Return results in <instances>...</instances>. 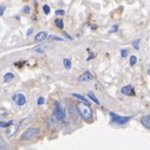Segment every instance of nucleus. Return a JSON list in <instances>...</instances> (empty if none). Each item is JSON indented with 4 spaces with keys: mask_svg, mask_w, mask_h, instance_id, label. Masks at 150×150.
Here are the masks:
<instances>
[{
    "mask_svg": "<svg viewBox=\"0 0 150 150\" xmlns=\"http://www.w3.org/2000/svg\"><path fill=\"white\" fill-rule=\"evenodd\" d=\"M77 109H78V112H79L80 116L83 118V119H91L93 117V111H92L91 106L86 104L84 102H78L77 103Z\"/></svg>",
    "mask_w": 150,
    "mask_h": 150,
    "instance_id": "1",
    "label": "nucleus"
},
{
    "mask_svg": "<svg viewBox=\"0 0 150 150\" xmlns=\"http://www.w3.org/2000/svg\"><path fill=\"white\" fill-rule=\"evenodd\" d=\"M53 116L58 121H63L65 120L66 118V114H65V111L62 109V106L60 104V102L56 101L54 104H53Z\"/></svg>",
    "mask_w": 150,
    "mask_h": 150,
    "instance_id": "2",
    "label": "nucleus"
},
{
    "mask_svg": "<svg viewBox=\"0 0 150 150\" xmlns=\"http://www.w3.org/2000/svg\"><path fill=\"white\" fill-rule=\"evenodd\" d=\"M39 133V129L35 128V127H31V128H28L26 131L23 132V134L20 135V139L21 141H29L32 137L36 136Z\"/></svg>",
    "mask_w": 150,
    "mask_h": 150,
    "instance_id": "3",
    "label": "nucleus"
},
{
    "mask_svg": "<svg viewBox=\"0 0 150 150\" xmlns=\"http://www.w3.org/2000/svg\"><path fill=\"white\" fill-rule=\"evenodd\" d=\"M110 117H111V120L113 123L117 125H126L128 121L130 120V116L129 117H127V116H119V115L115 114L113 112H110Z\"/></svg>",
    "mask_w": 150,
    "mask_h": 150,
    "instance_id": "4",
    "label": "nucleus"
},
{
    "mask_svg": "<svg viewBox=\"0 0 150 150\" xmlns=\"http://www.w3.org/2000/svg\"><path fill=\"white\" fill-rule=\"evenodd\" d=\"M66 109L68 111V115L71 117V119L74 121H77L79 119V112H78V109H77V106H75L74 104L71 102H68L66 103Z\"/></svg>",
    "mask_w": 150,
    "mask_h": 150,
    "instance_id": "5",
    "label": "nucleus"
},
{
    "mask_svg": "<svg viewBox=\"0 0 150 150\" xmlns=\"http://www.w3.org/2000/svg\"><path fill=\"white\" fill-rule=\"evenodd\" d=\"M12 99L14 100V102L19 106H25L27 103V97L23 93H16L12 96Z\"/></svg>",
    "mask_w": 150,
    "mask_h": 150,
    "instance_id": "6",
    "label": "nucleus"
},
{
    "mask_svg": "<svg viewBox=\"0 0 150 150\" xmlns=\"http://www.w3.org/2000/svg\"><path fill=\"white\" fill-rule=\"evenodd\" d=\"M20 125L21 123H18V124H13L11 127H9L8 129H6V135L8 137H12L13 135H15L18 130H19V128H20Z\"/></svg>",
    "mask_w": 150,
    "mask_h": 150,
    "instance_id": "7",
    "label": "nucleus"
},
{
    "mask_svg": "<svg viewBox=\"0 0 150 150\" xmlns=\"http://www.w3.org/2000/svg\"><path fill=\"white\" fill-rule=\"evenodd\" d=\"M121 93L126 96H134L135 95V92H134V88L132 87L131 85H127L124 86L121 88Z\"/></svg>",
    "mask_w": 150,
    "mask_h": 150,
    "instance_id": "8",
    "label": "nucleus"
},
{
    "mask_svg": "<svg viewBox=\"0 0 150 150\" xmlns=\"http://www.w3.org/2000/svg\"><path fill=\"white\" fill-rule=\"evenodd\" d=\"M92 79H93V75L91 74V71L86 70L85 73H83V74L78 78V81L84 82V81H89V80H92Z\"/></svg>",
    "mask_w": 150,
    "mask_h": 150,
    "instance_id": "9",
    "label": "nucleus"
},
{
    "mask_svg": "<svg viewBox=\"0 0 150 150\" xmlns=\"http://www.w3.org/2000/svg\"><path fill=\"white\" fill-rule=\"evenodd\" d=\"M47 37H48L47 32H46V31H42V32H38L37 34H36L35 37H34V41L35 42H43V41H45Z\"/></svg>",
    "mask_w": 150,
    "mask_h": 150,
    "instance_id": "10",
    "label": "nucleus"
},
{
    "mask_svg": "<svg viewBox=\"0 0 150 150\" xmlns=\"http://www.w3.org/2000/svg\"><path fill=\"white\" fill-rule=\"evenodd\" d=\"M141 123L145 128H147V129L150 130V117L149 116H145V117L142 118Z\"/></svg>",
    "mask_w": 150,
    "mask_h": 150,
    "instance_id": "11",
    "label": "nucleus"
},
{
    "mask_svg": "<svg viewBox=\"0 0 150 150\" xmlns=\"http://www.w3.org/2000/svg\"><path fill=\"white\" fill-rule=\"evenodd\" d=\"M56 119H54L53 117H49L47 119V125H48V127H49L50 129L51 128H56Z\"/></svg>",
    "mask_w": 150,
    "mask_h": 150,
    "instance_id": "12",
    "label": "nucleus"
},
{
    "mask_svg": "<svg viewBox=\"0 0 150 150\" xmlns=\"http://www.w3.org/2000/svg\"><path fill=\"white\" fill-rule=\"evenodd\" d=\"M73 96H74V97H76V98H78V99H80V100H82L83 102L89 106V100H88L87 98L85 97V96H83V95H80V94H76V93H75V94H73Z\"/></svg>",
    "mask_w": 150,
    "mask_h": 150,
    "instance_id": "13",
    "label": "nucleus"
},
{
    "mask_svg": "<svg viewBox=\"0 0 150 150\" xmlns=\"http://www.w3.org/2000/svg\"><path fill=\"white\" fill-rule=\"evenodd\" d=\"M14 78H15L14 74H12V73H6V74L4 75V77H3V80H4V82H10V81H12Z\"/></svg>",
    "mask_w": 150,
    "mask_h": 150,
    "instance_id": "14",
    "label": "nucleus"
},
{
    "mask_svg": "<svg viewBox=\"0 0 150 150\" xmlns=\"http://www.w3.org/2000/svg\"><path fill=\"white\" fill-rule=\"evenodd\" d=\"M14 124V121L13 120H10V121H3V120H1L0 121V127L1 128H9V127H11L12 125Z\"/></svg>",
    "mask_w": 150,
    "mask_h": 150,
    "instance_id": "15",
    "label": "nucleus"
},
{
    "mask_svg": "<svg viewBox=\"0 0 150 150\" xmlns=\"http://www.w3.org/2000/svg\"><path fill=\"white\" fill-rule=\"evenodd\" d=\"M54 24H56V26L58 27L59 29H63V28H64V23H63L62 18H56V21H54Z\"/></svg>",
    "mask_w": 150,
    "mask_h": 150,
    "instance_id": "16",
    "label": "nucleus"
},
{
    "mask_svg": "<svg viewBox=\"0 0 150 150\" xmlns=\"http://www.w3.org/2000/svg\"><path fill=\"white\" fill-rule=\"evenodd\" d=\"M63 64H64V67L67 68V69H70L71 68V61L69 59H64L63 60Z\"/></svg>",
    "mask_w": 150,
    "mask_h": 150,
    "instance_id": "17",
    "label": "nucleus"
},
{
    "mask_svg": "<svg viewBox=\"0 0 150 150\" xmlns=\"http://www.w3.org/2000/svg\"><path fill=\"white\" fill-rule=\"evenodd\" d=\"M88 97H89V99H91V100H93V101H94L96 104H99V103H100L99 100L97 99V97H96V96H95V95L93 94L92 92H89V93H88Z\"/></svg>",
    "mask_w": 150,
    "mask_h": 150,
    "instance_id": "18",
    "label": "nucleus"
},
{
    "mask_svg": "<svg viewBox=\"0 0 150 150\" xmlns=\"http://www.w3.org/2000/svg\"><path fill=\"white\" fill-rule=\"evenodd\" d=\"M46 45L45 46H37V47L34 48V51H36V52H41V53H44L45 51H46Z\"/></svg>",
    "mask_w": 150,
    "mask_h": 150,
    "instance_id": "19",
    "label": "nucleus"
},
{
    "mask_svg": "<svg viewBox=\"0 0 150 150\" xmlns=\"http://www.w3.org/2000/svg\"><path fill=\"white\" fill-rule=\"evenodd\" d=\"M0 150H6V144L3 137L0 138Z\"/></svg>",
    "mask_w": 150,
    "mask_h": 150,
    "instance_id": "20",
    "label": "nucleus"
},
{
    "mask_svg": "<svg viewBox=\"0 0 150 150\" xmlns=\"http://www.w3.org/2000/svg\"><path fill=\"white\" fill-rule=\"evenodd\" d=\"M137 62V58L135 56H130V66H134Z\"/></svg>",
    "mask_w": 150,
    "mask_h": 150,
    "instance_id": "21",
    "label": "nucleus"
},
{
    "mask_svg": "<svg viewBox=\"0 0 150 150\" xmlns=\"http://www.w3.org/2000/svg\"><path fill=\"white\" fill-rule=\"evenodd\" d=\"M139 42H141V39H136V41L132 42V46H133V48H135L136 50L139 49Z\"/></svg>",
    "mask_w": 150,
    "mask_h": 150,
    "instance_id": "22",
    "label": "nucleus"
},
{
    "mask_svg": "<svg viewBox=\"0 0 150 150\" xmlns=\"http://www.w3.org/2000/svg\"><path fill=\"white\" fill-rule=\"evenodd\" d=\"M128 54H129V50L128 49H121V51H120L121 58H126V56H128Z\"/></svg>",
    "mask_w": 150,
    "mask_h": 150,
    "instance_id": "23",
    "label": "nucleus"
},
{
    "mask_svg": "<svg viewBox=\"0 0 150 150\" xmlns=\"http://www.w3.org/2000/svg\"><path fill=\"white\" fill-rule=\"evenodd\" d=\"M43 11H44V13H45L46 15L49 14V12H50V8H49V6H47V4H44V6H43Z\"/></svg>",
    "mask_w": 150,
    "mask_h": 150,
    "instance_id": "24",
    "label": "nucleus"
},
{
    "mask_svg": "<svg viewBox=\"0 0 150 150\" xmlns=\"http://www.w3.org/2000/svg\"><path fill=\"white\" fill-rule=\"evenodd\" d=\"M48 37L50 38V39H53V41H63L62 37H59V36H54V35H49Z\"/></svg>",
    "mask_w": 150,
    "mask_h": 150,
    "instance_id": "25",
    "label": "nucleus"
},
{
    "mask_svg": "<svg viewBox=\"0 0 150 150\" xmlns=\"http://www.w3.org/2000/svg\"><path fill=\"white\" fill-rule=\"evenodd\" d=\"M45 103V98L44 97H38V99H37V104L38 106H42V104H44Z\"/></svg>",
    "mask_w": 150,
    "mask_h": 150,
    "instance_id": "26",
    "label": "nucleus"
},
{
    "mask_svg": "<svg viewBox=\"0 0 150 150\" xmlns=\"http://www.w3.org/2000/svg\"><path fill=\"white\" fill-rule=\"evenodd\" d=\"M6 114H8V112H6V110L3 109V108H1V111H0V117L3 118Z\"/></svg>",
    "mask_w": 150,
    "mask_h": 150,
    "instance_id": "27",
    "label": "nucleus"
},
{
    "mask_svg": "<svg viewBox=\"0 0 150 150\" xmlns=\"http://www.w3.org/2000/svg\"><path fill=\"white\" fill-rule=\"evenodd\" d=\"M117 30H118V26H117V25H114V26H113V28L111 29V31H110V32H116Z\"/></svg>",
    "mask_w": 150,
    "mask_h": 150,
    "instance_id": "28",
    "label": "nucleus"
},
{
    "mask_svg": "<svg viewBox=\"0 0 150 150\" xmlns=\"http://www.w3.org/2000/svg\"><path fill=\"white\" fill-rule=\"evenodd\" d=\"M4 9H6V6H3V4L1 6H0V15H1V16H2L3 13H4Z\"/></svg>",
    "mask_w": 150,
    "mask_h": 150,
    "instance_id": "29",
    "label": "nucleus"
},
{
    "mask_svg": "<svg viewBox=\"0 0 150 150\" xmlns=\"http://www.w3.org/2000/svg\"><path fill=\"white\" fill-rule=\"evenodd\" d=\"M56 15H64L65 14V12H64V11H63V10H56Z\"/></svg>",
    "mask_w": 150,
    "mask_h": 150,
    "instance_id": "30",
    "label": "nucleus"
},
{
    "mask_svg": "<svg viewBox=\"0 0 150 150\" xmlns=\"http://www.w3.org/2000/svg\"><path fill=\"white\" fill-rule=\"evenodd\" d=\"M24 12L26 13V14H29V13H30V6H25Z\"/></svg>",
    "mask_w": 150,
    "mask_h": 150,
    "instance_id": "31",
    "label": "nucleus"
},
{
    "mask_svg": "<svg viewBox=\"0 0 150 150\" xmlns=\"http://www.w3.org/2000/svg\"><path fill=\"white\" fill-rule=\"evenodd\" d=\"M88 53H89V56H88V58L86 59V61H89V60L92 59V58H94V53H92L89 50H88Z\"/></svg>",
    "mask_w": 150,
    "mask_h": 150,
    "instance_id": "32",
    "label": "nucleus"
},
{
    "mask_svg": "<svg viewBox=\"0 0 150 150\" xmlns=\"http://www.w3.org/2000/svg\"><path fill=\"white\" fill-rule=\"evenodd\" d=\"M32 32H33V28H30V29L28 30V31H27V33H26L27 36H29L30 34H31V33H32Z\"/></svg>",
    "mask_w": 150,
    "mask_h": 150,
    "instance_id": "33",
    "label": "nucleus"
},
{
    "mask_svg": "<svg viewBox=\"0 0 150 150\" xmlns=\"http://www.w3.org/2000/svg\"><path fill=\"white\" fill-rule=\"evenodd\" d=\"M64 35L66 36V37H67L68 39H73V37H71L70 35H68V33H66V32H65V33H64Z\"/></svg>",
    "mask_w": 150,
    "mask_h": 150,
    "instance_id": "34",
    "label": "nucleus"
},
{
    "mask_svg": "<svg viewBox=\"0 0 150 150\" xmlns=\"http://www.w3.org/2000/svg\"><path fill=\"white\" fill-rule=\"evenodd\" d=\"M147 73H148V75H150V69H148V71H147Z\"/></svg>",
    "mask_w": 150,
    "mask_h": 150,
    "instance_id": "35",
    "label": "nucleus"
},
{
    "mask_svg": "<svg viewBox=\"0 0 150 150\" xmlns=\"http://www.w3.org/2000/svg\"><path fill=\"white\" fill-rule=\"evenodd\" d=\"M148 116H149V117H150V115H148Z\"/></svg>",
    "mask_w": 150,
    "mask_h": 150,
    "instance_id": "36",
    "label": "nucleus"
}]
</instances>
